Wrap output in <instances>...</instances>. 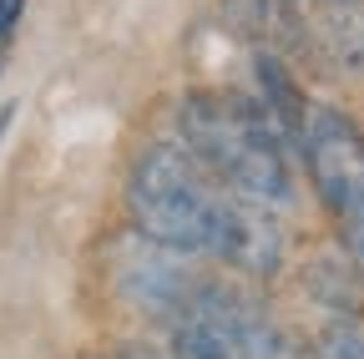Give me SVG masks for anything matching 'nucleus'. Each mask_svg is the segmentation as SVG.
Wrapping results in <instances>:
<instances>
[{
  "instance_id": "4",
  "label": "nucleus",
  "mask_w": 364,
  "mask_h": 359,
  "mask_svg": "<svg viewBox=\"0 0 364 359\" xmlns=\"http://www.w3.org/2000/svg\"><path fill=\"white\" fill-rule=\"evenodd\" d=\"M304 36L334 76L364 86V0H304Z\"/></svg>"
},
{
  "instance_id": "8",
  "label": "nucleus",
  "mask_w": 364,
  "mask_h": 359,
  "mask_svg": "<svg viewBox=\"0 0 364 359\" xmlns=\"http://www.w3.org/2000/svg\"><path fill=\"white\" fill-rule=\"evenodd\" d=\"M117 359H172L167 354V344H147V339H132V344H122V354Z\"/></svg>"
},
{
  "instance_id": "6",
  "label": "nucleus",
  "mask_w": 364,
  "mask_h": 359,
  "mask_svg": "<svg viewBox=\"0 0 364 359\" xmlns=\"http://www.w3.org/2000/svg\"><path fill=\"white\" fill-rule=\"evenodd\" d=\"M223 11H228V26L248 36L253 46H268L279 56L284 46H309L304 6H294V0H223Z\"/></svg>"
},
{
  "instance_id": "10",
  "label": "nucleus",
  "mask_w": 364,
  "mask_h": 359,
  "mask_svg": "<svg viewBox=\"0 0 364 359\" xmlns=\"http://www.w3.org/2000/svg\"><path fill=\"white\" fill-rule=\"evenodd\" d=\"M11 117H16V107H6V112H0V137H6V127H11Z\"/></svg>"
},
{
  "instance_id": "1",
  "label": "nucleus",
  "mask_w": 364,
  "mask_h": 359,
  "mask_svg": "<svg viewBox=\"0 0 364 359\" xmlns=\"http://www.w3.org/2000/svg\"><path fill=\"white\" fill-rule=\"evenodd\" d=\"M127 218L132 233L188 258H213L238 279H273L289 258L279 213L223 188L182 142H147L136 152Z\"/></svg>"
},
{
  "instance_id": "2",
  "label": "nucleus",
  "mask_w": 364,
  "mask_h": 359,
  "mask_svg": "<svg viewBox=\"0 0 364 359\" xmlns=\"http://www.w3.org/2000/svg\"><path fill=\"white\" fill-rule=\"evenodd\" d=\"M177 142L238 198L263 203L273 213L294 208L299 188L289 137L258 97H243L233 86H198L177 102Z\"/></svg>"
},
{
  "instance_id": "5",
  "label": "nucleus",
  "mask_w": 364,
  "mask_h": 359,
  "mask_svg": "<svg viewBox=\"0 0 364 359\" xmlns=\"http://www.w3.org/2000/svg\"><path fill=\"white\" fill-rule=\"evenodd\" d=\"M253 71H258V102L268 107V117H273V122H279V132L289 137V147H304V127H309V112H314V102L304 97V86L294 81L289 61H284L279 51L258 46V56H253Z\"/></svg>"
},
{
  "instance_id": "7",
  "label": "nucleus",
  "mask_w": 364,
  "mask_h": 359,
  "mask_svg": "<svg viewBox=\"0 0 364 359\" xmlns=\"http://www.w3.org/2000/svg\"><path fill=\"white\" fill-rule=\"evenodd\" d=\"M309 344H314L318 359H364V319H359V309L324 314V324L314 329Z\"/></svg>"
},
{
  "instance_id": "3",
  "label": "nucleus",
  "mask_w": 364,
  "mask_h": 359,
  "mask_svg": "<svg viewBox=\"0 0 364 359\" xmlns=\"http://www.w3.org/2000/svg\"><path fill=\"white\" fill-rule=\"evenodd\" d=\"M304 167L314 177V193L334 218L339 248L364 274V132L354 127L349 112L314 102L309 127H304Z\"/></svg>"
},
{
  "instance_id": "9",
  "label": "nucleus",
  "mask_w": 364,
  "mask_h": 359,
  "mask_svg": "<svg viewBox=\"0 0 364 359\" xmlns=\"http://www.w3.org/2000/svg\"><path fill=\"white\" fill-rule=\"evenodd\" d=\"M21 16H26V0H0V41L21 26Z\"/></svg>"
}]
</instances>
